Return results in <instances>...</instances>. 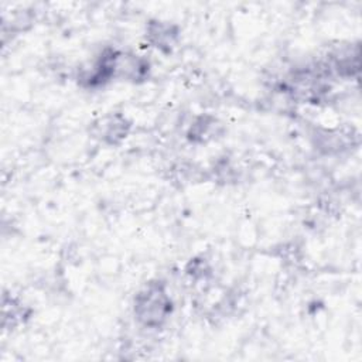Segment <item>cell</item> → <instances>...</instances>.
Here are the masks:
<instances>
[{
	"instance_id": "obj_1",
	"label": "cell",
	"mask_w": 362,
	"mask_h": 362,
	"mask_svg": "<svg viewBox=\"0 0 362 362\" xmlns=\"http://www.w3.org/2000/svg\"><path fill=\"white\" fill-rule=\"evenodd\" d=\"M139 318L146 324H160L168 311V298L160 287H150L140 294L136 305Z\"/></svg>"
}]
</instances>
